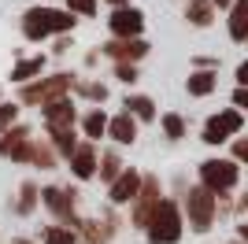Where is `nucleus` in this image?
<instances>
[{
	"mask_svg": "<svg viewBox=\"0 0 248 244\" xmlns=\"http://www.w3.org/2000/svg\"><path fill=\"white\" fill-rule=\"evenodd\" d=\"M230 244H241V241H230Z\"/></svg>",
	"mask_w": 248,
	"mask_h": 244,
	"instance_id": "42",
	"label": "nucleus"
},
{
	"mask_svg": "<svg viewBox=\"0 0 248 244\" xmlns=\"http://www.w3.org/2000/svg\"><path fill=\"white\" fill-rule=\"evenodd\" d=\"M123 111L130 115L137 126H141V122H155V115H159V111H155V100L145 96V92H130V96L123 100Z\"/></svg>",
	"mask_w": 248,
	"mask_h": 244,
	"instance_id": "17",
	"label": "nucleus"
},
{
	"mask_svg": "<svg viewBox=\"0 0 248 244\" xmlns=\"http://www.w3.org/2000/svg\"><path fill=\"white\" fill-rule=\"evenodd\" d=\"M78 126H82V141L96 144L108 137V111L104 107H89L85 115H78Z\"/></svg>",
	"mask_w": 248,
	"mask_h": 244,
	"instance_id": "16",
	"label": "nucleus"
},
{
	"mask_svg": "<svg viewBox=\"0 0 248 244\" xmlns=\"http://www.w3.org/2000/svg\"><path fill=\"white\" fill-rule=\"evenodd\" d=\"M30 167L33 170H56L60 167V155L48 144V137H30Z\"/></svg>",
	"mask_w": 248,
	"mask_h": 244,
	"instance_id": "18",
	"label": "nucleus"
},
{
	"mask_svg": "<svg viewBox=\"0 0 248 244\" xmlns=\"http://www.w3.org/2000/svg\"><path fill=\"white\" fill-rule=\"evenodd\" d=\"M0 100H4V96H0Z\"/></svg>",
	"mask_w": 248,
	"mask_h": 244,
	"instance_id": "43",
	"label": "nucleus"
},
{
	"mask_svg": "<svg viewBox=\"0 0 248 244\" xmlns=\"http://www.w3.org/2000/svg\"><path fill=\"white\" fill-rule=\"evenodd\" d=\"M163 200V182H159V174H141V189H137L134 203H130V226L134 229H145L152 211L159 207Z\"/></svg>",
	"mask_w": 248,
	"mask_h": 244,
	"instance_id": "7",
	"label": "nucleus"
},
{
	"mask_svg": "<svg viewBox=\"0 0 248 244\" xmlns=\"http://www.w3.org/2000/svg\"><path fill=\"white\" fill-rule=\"evenodd\" d=\"M111 74L123 81V85H137V78H141L134 63H111Z\"/></svg>",
	"mask_w": 248,
	"mask_h": 244,
	"instance_id": "32",
	"label": "nucleus"
},
{
	"mask_svg": "<svg viewBox=\"0 0 248 244\" xmlns=\"http://www.w3.org/2000/svg\"><path fill=\"white\" fill-rule=\"evenodd\" d=\"M41 122L48 130H74L78 126V107H74V96H63V100H52L41 107Z\"/></svg>",
	"mask_w": 248,
	"mask_h": 244,
	"instance_id": "13",
	"label": "nucleus"
},
{
	"mask_svg": "<svg viewBox=\"0 0 248 244\" xmlns=\"http://www.w3.org/2000/svg\"><path fill=\"white\" fill-rule=\"evenodd\" d=\"M41 207V185H33V182H22L19 185V200L11 203V211L19 214V218H30L33 211Z\"/></svg>",
	"mask_w": 248,
	"mask_h": 244,
	"instance_id": "22",
	"label": "nucleus"
},
{
	"mask_svg": "<svg viewBox=\"0 0 248 244\" xmlns=\"http://www.w3.org/2000/svg\"><path fill=\"white\" fill-rule=\"evenodd\" d=\"M41 207L52 214L56 226H67L78 233L82 214H78V189L74 185H41Z\"/></svg>",
	"mask_w": 248,
	"mask_h": 244,
	"instance_id": "4",
	"label": "nucleus"
},
{
	"mask_svg": "<svg viewBox=\"0 0 248 244\" xmlns=\"http://www.w3.org/2000/svg\"><path fill=\"white\" fill-rule=\"evenodd\" d=\"M0 237H4V233H0Z\"/></svg>",
	"mask_w": 248,
	"mask_h": 244,
	"instance_id": "44",
	"label": "nucleus"
},
{
	"mask_svg": "<svg viewBox=\"0 0 248 244\" xmlns=\"http://www.w3.org/2000/svg\"><path fill=\"white\" fill-rule=\"evenodd\" d=\"M123 170H126V163H123V155H119V148H104L100 159H96V178H100L104 185H111Z\"/></svg>",
	"mask_w": 248,
	"mask_h": 244,
	"instance_id": "23",
	"label": "nucleus"
},
{
	"mask_svg": "<svg viewBox=\"0 0 248 244\" xmlns=\"http://www.w3.org/2000/svg\"><path fill=\"white\" fill-rule=\"evenodd\" d=\"M19 111H22V107H19L15 100H0V133L19 122Z\"/></svg>",
	"mask_w": 248,
	"mask_h": 244,
	"instance_id": "31",
	"label": "nucleus"
},
{
	"mask_svg": "<svg viewBox=\"0 0 248 244\" xmlns=\"http://www.w3.org/2000/svg\"><path fill=\"white\" fill-rule=\"evenodd\" d=\"M71 92H78V96H85V100H93V104H104V100H108V85H104V81H93V78H85V81L78 78Z\"/></svg>",
	"mask_w": 248,
	"mask_h": 244,
	"instance_id": "28",
	"label": "nucleus"
},
{
	"mask_svg": "<svg viewBox=\"0 0 248 244\" xmlns=\"http://www.w3.org/2000/svg\"><path fill=\"white\" fill-rule=\"evenodd\" d=\"M218 89V71H193L186 78V92L189 96H211V92Z\"/></svg>",
	"mask_w": 248,
	"mask_h": 244,
	"instance_id": "24",
	"label": "nucleus"
},
{
	"mask_svg": "<svg viewBox=\"0 0 248 244\" xmlns=\"http://www.w3.org/2000/svg\"><path fill=\"white\" fill-rule=\"evenodd\" d=\"M230 159L237 163V167L248 163V137H233V141H230Z\"/></svg>",
	"mask_w": 248,
	"mask_h": 244,
	"instance_id": "33",
	"label": "nucleus"
},
{
	"mask_svg": "<svg viewBox=\"0 0 248 244\" xmlns=\"http://www.w3.org/2000/svg\"><path fill=\"white\" fill-rule=\"evenodd\" d=\"M74 81H78V74H71V71L41 74V78L30 81V85H19V96H15V104H19V107H45V104H52V100L71 96Z\"/></svg>",
	"mask_w": 248,
	"mask_h": 244,
	"instance_id": "2",
	"label": "nucleus"
},
{
	"mask_svg": "<svg viewBox=\"0 0 248 244\" xmlns=\"http://www.w3.org/2000/svg\"><path fill=\"white\" fill-rule=\"evenodd\" d=\"M226 30L237 45L248 41V0H233V8H230V15H226Z\"/></svg>",
	"mask_w": 248,
	"mask_h": 244,
	"instance_id": "21",
	"label": "nucleus"
},
{
	"mask_svg": "<svg viewBox=\"0 0 248 244\" xmlns=\"http://www.w3.org/2000/svg\"><path fill=\"white\" fill-rule=\"evenodd\" d=\"M241 130H245V115H241L237 107H222L218 115H211V119L204 122L200 141L204 144H226V141H233V137H241Z\"/></svg>",
	"mask_w": 248,
	"mask_h": 244,
	"instance_id": "8",
	"label": "nucleus"
},
{
	"mask_svg": "<svg viewBox=\"0 0 248 244\" xmlns=\"http://www.w3.org/2000/svg\"><path fill=\"white\" fill-rule=\"evenodd\" d=\"M233 214H248V193L233 200Z\"/></svg>",
	"mask_w": 248,
	"mask_h": 244,
	"instance_id": "37",
	"label": "nucleus"
},
{
	"mask_svg": "<svg viewBox=\"0 0 248 244\" xmlns=\"http://www.w3.org/2000/svg\"><path fill=\"white\" fill-rule=\"evenodd\" d=\"M26 137H33V133H30V122H15V126H8V130L0 133V155L8 159V155L15 152Z\"/></svg>",
	"mask_w": 248,
	"mask_h": 244,
	"instance_id": "26",
	"label": "nucleus"
},
{
	"mask_svg": "<svg viewBox=\"0 0 248 244\" xmlns=\"http://www.w3.org/2000/svg\"><path fill=\"white\" fill-rule=\"evenodd\" d=\"M233 81H237V89H248V60L237 63V71H233Z\"/></svg>",
	"mask_w": 248,
	"mask_h": 244,
	"instance_id": "35",
	"label": "nucleus"
},
{
	"mask_svg": "<svg viewBox=\"0 0 248 244\" xmlns=\"http://www.w3.org/2000/svg\"><path fill=\"white\" fill-rule=\"evenodd\" d=\"M237 241L248 244V222H237Z\"/></svg>",
	"mask_w": 248,
	"mask_h": 244,
	"instance_id": "39",
	"label": "nucleus"
},
{
	"mask_svg": "<svg viewBox=\"0 0 248 244\" xmlns=\"http://www.w3.org/2000/svg\"><path fill=\"white\" fill-rule=\"evenodd\" d=\"M67 48H71V37H60V41H56V56H63Z\"/></svg>",
	"mask_w": 248,
	"mask_h": 244,
	"instance_id": "40",
	"label": "nucleus"
},
{
	"mask_svg": "<svg viewBox=\"0 0 248 244\" xmlns=\"http://www.w3.org/2000/svg\"><path fill=\"white\" fill-rule=\"evenodd\" d=\"M145 11L134 8V4H126V8H115L111 15H108V30H111L115 41H137V37H145Z\"/></svg>",
	"mask_w": 248,
	"mask_h": 244,
	"instance_id": "9",
	"label": "nucleus"
},
{
	"mask_svg": "<svg viewBox=\"0 0 248 244\" xmlns=\"http://www.w3.org/2000/svg\"><path fill=\"white\" fill-rule=\"evenodd\" d=\"M78 22L67 8H52V4H37V8H30L26 15H22L19 30L26 41H48V37H67V33L78 30Z\"/></svg>",
	"mask_w": 248,
	"mask_h": 244,
	"instance_id": "1",
	"label": "nucleus"
},
{
	"mask_svg": "<svg viewBox=\"0 0 248 244\" xmlns=\"http://www.w3.org/2000/svg\"><path fill=\"white\" fill-rule=\"evenodd\" d=\"M96 159H100L96 144L82 141V144H78V152L67 159V163H71V178H74V182H93V178H96Z\"/></svg>",
	"mask_w": 248,
	"mask_h": 244,
	"instance_id": "14",
	"label": "nucleus"
},
{
	"mask_svg": "<svg viewBox=\"0 0 248 244\" xmlns=\"http://www.w3.org/2000/svg\"><path fill=\"white\" fill-rule=\"evenodd\" d=\"M108 141H111V148H126V144H134L137 141V122L130 119L126 111L108 115Z\"/></svg>",
	"mask_w": 248,
	"mask_h": 244,
	"instance_id": "15",
	"label": "nucleus"
},
{
	"mask_svg": "<svg viewBox=\"0 0 248 244\" xmlns=\"http://www.w3.org/2000/svg\"><path fill=\"white\" fill-rule=\"evenodd\" d=\"M145 237H148V244H178L186 237L182 203H178L174 196H163V200H159V207L152 211V218H148V226H145Z\"/></svg>",
	"mask_w": 248,
	"mask_h": 244,
	"instance_id": "3",
	"label": "nucleus"
},
{
	"mask_svg": "<svg viewBox=\"0 0 248 244\" xmlns=\"http://www.w3.org/2000/svg\"><path fill=\"white\" fill-rule=\"evenodd\" d=\"M182 218H189L193 233H207L218 222V196H211L200 185H189L182 193Z\"/></svg>",
	"mask_w": 248,
	"mask_h": 244,
	"instance_id": "6",
	"label": "nucleus"
},
{
	"mask_svg": "<svg viewBox=\"0 0 248 244\" xmlns=\"http://www.w3.org/2000/svg\"><path fill=\"white\" fill-rule=\"evenodd\" d=\"M45 137H48V144L56 148L60 159H71V155L78 152V144H82L78 130H48V126H45Z\"/></svg>",
	"mask_w": 248,
	"mask_h": 244,
	"instance_id": "20",
	"label": "nucleus"
},
{
	"mask_svg": "<svg viewBox=\"0 0 248 244\" xmlns=\"http://www.w3.org/2000/svg\"><path fill=\"white\" fill-rule=\"evenodd\" d=\"M63 4H67V11L74 19H93L96 8H100V0H63Z\"/></svg>",
	"mask_w": 248,
	"mask_h": 244,
	"instance_id": "30",
	"label": "nucleus"
},
{
	"mask_svg": "<svg viewBox=\"0 0 248 244\" xmlns=\"http://www.w3.org/2000/svg\"><path fill=\"white\" fill-rule=\"evenodd\" d=\"M45 56H19V63L11 67V81L15 85H30V81H37L41 78V71H45Z\"/></svg>",
	"mask_w": 248,
	"mask_h": 244,
	"instance_id": "19",
	"label": "nucleus"
},
{
	"mask_svg": "<svg viewBox=\"0 0 248 244\" xmlns=\"http://www.w3.org/2000/svg\"><path fill=\"white\" fill-rule=\"evenodd\" d=\"M148 52H152V45H148L145 37H137V41H115L111 37V41H104V45H100L104 60H111V63H134V67L145 60Z\"/></svg>",
	"mask_w": 248,
	"mask_h": 244,
	"instance_id": "11",
	"label": "nucleus"
},
{
	"mask_svg": "<svg viewBox=\"0 0 248 244\" xmlns=\"http://www.w3.org/2000/svg\"><path fill=\"white\" fill-rule=\"evenodd\" d=\"M141 189V170L137 167H126L111 185H108V207H130Z\"/></svg>",
	"mask_w": 248,
	"mask_h": 244,
	"instance_id": "12",
	"label": "nucleus"
},
{
	"mask_svg": "<svg viewBox=\"0 0 248 244\" xmlns=\"http://www.w3.org/2000/svg\"><path fill=\"white\" fill-rule=\"evenodd\" d=\"M186 22L197 26V30H207V26L215 22V8H211L207 0H186Z\"/></svg>",
	"mask_w": 248,
	"mask_h": 244,
	"instance_id": "25",
	"label": "nucleus"
},
{
	"mask_svg": "<svg viewBox=\"0 0 248 244\" xmlns=\"http://www.w3.org/2000/svg\"><path fill=\"white\" fill-rule=\"evenodd\" d=\"M11 244H33V241H26V237H15V241H11Z\"/></svg>",
	"mask_w": 248,
	"mask_h": 244,
	"instance_id": "41",
	"label": "nucleus"
},
{
	"mask_svg": "<svg viewBox=\"0 0 248 244\" xmlns=\"http://www.w3.org/2000/svg\"><path fill=\"white\" fill-rule=\"evenodd\" d=\"M119 214L108 207L104 211V218H82V226H78V244H111V237L119 233Z\"/></svg>",
	"mask_w": 248,
	"mask_h": 244,
	"instance_id": "10",
	"label": "nucleus"
},
{
	"mask_svg": "<svg viewBox=\"0 0 248 244\" xmlns=\"http://www.w3.org/2000/svg\"><path fill=\"white\" fill-rule=\"evenodd\" d=\"M233 107H237L241 115L248 111V89H233Z\"/></svg>",
	"mask_w": 248,
	"mask_h": 244,
	"instance_id": "36",
	"label": "nucleus"
},
{
	"mask_svg": "<svg viewBox=\"0 0 248 244\" xmlns=\"http://www.w3.org/2000/svg\"><path fill=\"white\" fill-rule=\"evenodd\" d=\"M8 159H11V163H19V167H26V163H30V137H26V141H22L19 148L8 155Z\"/></svg>",
	"mask_w": 248,
	"mask_h": 244,
	"instance_id": "34",
	"label": "nucleus"
},
{
	"mask_svg": "<svg viewBox=\"0 0 248 244\" xmlns=\"http://www.w3.org/2000/svg\"><path fill=\"white\" fill-rule=\"evenodd\" d=\"M41 244H78V233L74 229H67V226H45L41 229Z\"/></svg>",
	"mask_w": 248,
	"mask_h": 244,
	"instance_id": "29",
	"label": "nucleus"
},
{
	"mask_svg": "<svg viewBox=\"0 0 248 244\" xmlns=\"http://www.w3.org/2000/svg\"><path fill=\"white\" fill-rule=\"evenodd\" d=\"M207 4H211L215 11H230V8H233V0H207Z\"/></svg>",
	"mask_w": 248,
	"mask_h": 244,
	"instance_id": "38",
	"label": "nucleus"
},
{
	"mask_svg": "<svg viewBox=\"0 0 248 244\" xmlns=\"http://www.w3.org/2000/svg\"><path fill=\"white\" fill-rule=\"evenodd\" d=\"M241 182V167L233 159H222V155H211L197 167V185L207 189L211 196H230Z\"/></svg>",
	"mask_w": 248,
	"mask_h": 244,
	"instance_id": "5",
	"label": "nucleus"
},
{
	"mask_svg": "<svg viewBox=\"0 0 248 244\" xmlns=\"http://www.w3.org/2000/svg\"><path fill=\"white\" fill-rule=\"evenodd\" d=\"M159 126H163V137H167V141H182V137L189 133L186 115H178V111H163V115H159Z\"/></svg>",
	"mask_w": 248,
	"mask_h": 244,
	"instance_id": "27",
	"label": "nucleus"
}]
</instances>
